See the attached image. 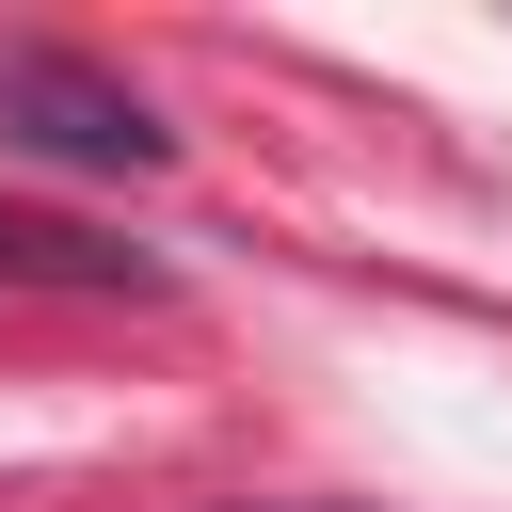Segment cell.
<instances>
[{"mask_svg": "<svg viewBox=\"0 0 512 512\" xmlns=\"http://www.w3.org/2000/svg\"><path fill=\"white\" fill-rule=\"evenodd\" d=\"M0 144L48 160V176H160L176 160L160 96L112 80V64H80V48H0Z\"/></svg>", "mask_w": 512, "mask_h": 512, "instance_id": "obj_1", "label": "cell"}, {"mask_svg": "<svg viewBox=\"0 0 512 512\" xmlns=\"http://www.w3.org/2000/svg\"><path fill=\"white\" fill-rule=\"evenodd\" d=\"M0 288H160V256L64 208H0Z\"/></svg>", "mask_w": 512, "mask_h": 512, "instance_id": "obj_2", "label": "cell"}]
</instances>
